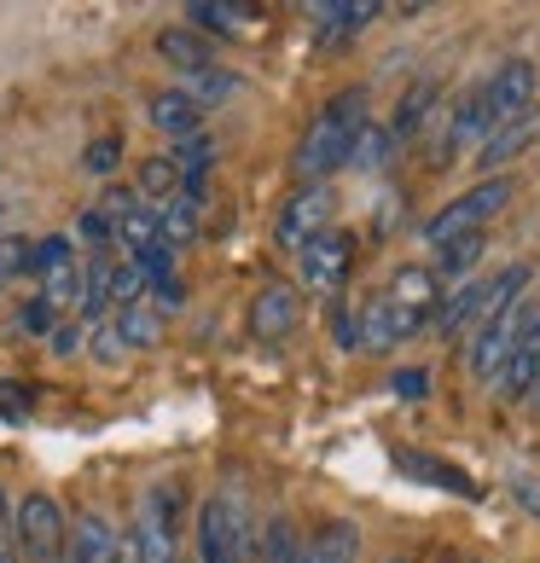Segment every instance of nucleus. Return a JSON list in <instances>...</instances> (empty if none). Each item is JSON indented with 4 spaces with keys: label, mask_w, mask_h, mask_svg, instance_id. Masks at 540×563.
<instances>
[{
    "label": "nucleus",
    "mask_w": 540,
    "mask_h": 563,
    "mask_svg": "<svg viewBox=\"0 0 540 563\" xmlns=\"http://www.w3.org/2000/svg\"><path fill=\"white\" fill-rule=\"evenodd\" d=\"M366 88H338L320 106V117L308 122V134L297 145V163H290V175L302 186H326V175L349 169V152H355V140L366 129Z\"/></svg>",
    "instance_id": "f257e3e1"
},
{
    "label": "nucleus",
    "mask_w": 540,
    "mask_h": 563,
    "mask_svg": "<svg viewBox=\"0 0 540 563\" xmlns=\"http://www.w3.org/2000/svg\"><path fill=\"white\" fill-rule=\"evenodd\" d=\"M198 563H256V517L244 494L221 488L198 506Z\"/></svg>",
    "instance_id": "f03ea898"
},
{
    "label": "nucleus",
    "mask_w": 540,
    "mask_h": 563,
    "mask_svg": "<svg viewBox=\"0 0 540 563\" xmlns=\"http://www.w3.org/2000/svg\"><path fill=\"white\" fill-rule=\"evenodd\" d=\"M517 186L506 175H488V180H476L471 192H460L453 203H442L430 221H425V244L430 250H442V244H460V239H483L488 233V221L511 203Z\"/></svg>",
    "instance_id": "7ed1b4c3"
},
{
    "label": "nucleus",
    "mask_w": 540,
    "mask_h": 563,
    "mask_svg": "<svg viewBox=\"0 0 540 563\" xmlns=\"http://www.w3.org/2000/svg\"><path fill=\"white\" fill-rule=\"evenodd\" d=\"M12 534H18V558H30V563H58L70 552V517L53 494H24L18 499Z\"/></svg>",
    "instance_id": "20e7f679"
},
{
    "label": "nucleus",
    "mask_w": 540,
    "mask_h": 563,
    "mask_svg": "<svg viewBox=\"0 0 540 563\" xmlns=\"http://www.w3.org/2000/svg\"><path fill=\"white\" fill-rule=\"evenodd\" d=\"M529 308H535V297H517L511 308L488 314L483 325L471 331L465 372H471L476 384H494V378H500V366H506V354H511V343H517V331H524V320H529Z\"/></svg>",
    "instance_id": "39448f33"
},
{
    "label": "nucleus",
    "mask_w": 540,
    "mask_h": 563,
    "mask_svg": "<svg viewBox=\"0 0 540 563\" xmlns=\"http://www.w3.org/2000/svg\"><path fill=\"white\" fill-rule=\"evenodd\" d=\"M535 99H540V70L529 65V58H506V65L483 81L488 134H494V129H506V122H517V117H529V111H535Z\"/></svg>",
    "instance_id": "423d86ee"
},
{
    "label": "nucleus",
    "mask_w": 540,
    "mask_h": 563,
    "mask_svg": "<svg viewBox=\"0 0 540 563\" xmlns=\"http://www.w3.org/2000/svg\"><path fill=\"white\" fill-rule=\"evenodd\" d=\"M175 511L180 494L175 483H157L140 499V523H134V563H175Z\"/></svg>",
    "instance_id": "0eeeda50"
},
{
    "label": "nucleus",
    "mask_w": 540,
    "mask_h": 563,
    "mask_svg": "<svg viewBox=\"0 0 540 563\" xmlns=\"http://www.w3.org/2000/svg\"><path fill=\"white\" fill-rule=\"evenodd\" d=\"M349 256H355V239H349V233H338V227L315 233V239L297 250V279H302V290H338L343 274H349Z\"/></svg>",
    "instance_id": "6e6552de"
},
{
    "label": "nucleus",
    "mask_w": 540,
    "mask_h": 563,
    "mask_svg": "<svg viewBox=\"0 0 540 563\" xmlns=\"http://www.w3.org/2000/svg\"><path fill=\"white\" fill-rule=\"evenodd\" d=\"M500 395L506 401H529V395H540V302L529 308V320L524 331H517V343L506 354V366H500Z\"/></svg>",
    "instance_id": "1a4fd4ad"
},
{
    "label": "nucleus",
    "mask_w": 540,
    "mask_h": 563,
    "mask_svg": "<svg viewBox=\"0 0 540 563\" xmlns=\"http://www.w3.org/2000/svg\"><path fill=\"white\" fill-rule=\"evenodd\" d=\"M326 227H331V186H302V192L279 210L274 233H279L285 250H302L315 233H326Z\"/></svg>",
    "instance_id": "9d476101"
},
{
    "label": "nucleus",
    "mask_w": 540,
    "mask_h": 563,
    "mask_svg": "<svg viewBox=\"0 0 540 563\" xmlns=\"http://www.w3.org/2000/svg\"><path fill=\"white\" fill-rule=\"evenodd\" d=\"M425 320H412V314H401L389 297H372V302H361V314H355V331H361V349L366 354H384V349H396L401 338H412Z\"/></svg>",
    "instance_id": "9b49d317"
},
{
    "label": "nucleus",
    "mask_w": 540,
    "mask_h": 563,
    "mask_svg": "<svg viewBox=\"0 0 540 563\" xmlns=\"http://www.w3.org/2000/svg\"><path fill=\"white\" fill-rule=\"evenodd\" d=\"M302 320V302H297V285H262L256 297H251V331L262 343H279L290 338Z\"/></svg>",
    "instance_id": "f8f14e48"
},
{
    "label": "nucleus",
    "mask_w": 540,
    "mask_h": 563,
    "mask_svg": "<svg viewBox=\"0 0 540 563\" xmlns=\"http://www.w3.org/2000/svg\"><path fill=\"white\" fill-rule=\"evenodd\" d=\"M70 563H122V540L106 511H76L70 523Z\"/></svg>",
    "instance_id": "ddd939ff"
},
{
    "label": "nucleus",
    "mask_w": 540,
    "mask_h": 563,
    "mask_svg": "<svg viewBox=\"0 0 540 563\" xmlns=\"http://www.w3.org/2000/svg\"><path fill=\"white\" fill-rule=\"evenodd\" d=\"M389 302H396L401 314H412V320L430 325V314L442 308V279H436L425 262H412V267H401V274L389 279Z\"/></svg>",
    "instance_id": "4468645a"
},
{
    "label": "nucleus",
    "mask_w": 540,
    "mask_h": 563,
    "mask_svg": "<svg viewBox=\"0 0 540 563\" xmlns=\"http://www.w3.org/2000/svg\"><path fill=\"white\" fill-rule=\"evenodd\" d=\"M145 117H152V129H157V134H169L175 145H180V140H192V134H203V111H198L180 88H157L152 99H145Z\"/></svg>",
    "instance_id": "2eb2a0df"
},
{
    "label": "nucleus",
    "mask_w": 540,
    "mask_h": 563,
    "mask_svg": "<svg viewBox=\"0 0 540 563\" xmlns=\"http://www.w3.org/2000/svg\"><path fill=\"white\" fill-rule=\"evenodd\" d=\"M361 558V529L349 517H331L297 547V563H355Z\"/></svg>",
    "instance_id": "dca6fc26"
},
{
    "label": "nucleus",
    "mask_w": 540,
    "mask_h": 563,
    "mask_svg": "<svg viewBox=\"0 0 540 563\" xmlns=\"http://www.w3.org/2000/svg\"><path fill=\"white\" fill-rule=\"evenodd\" d=\"M157 58L169 70H180V76H203V70H216V47L203 41L198 30H186V24H169L157 35Z\"/></svg>",
    "instance_id": "f3484780"
},
{
    "label": "nucleus",
    "mask_w": 540,
    "mask_h": 563,
    "mask_svg": "<svg viewBox=\"0 0 540 563\" xmlns=\"http://www.w3.org/2000/svg\"><path fill=\"white\" fill-rule=\"evenodd\" d=\"M535 140H540V117H535V111H529V117H517V122H506V129H494L483 145H476V169H483V180L500 169V163L524 157Z\"/></svg>",
    "instance_id": "a211bd4d"
},
{
    "label": "nucleus",
    "mask_w": 540,
    "mask_h": 563,
    "mask_svg": "<svg viewBox=\"0 0 540 563\" xmlns=\"http://www.w3.org/2000/svg\"><path fill=\"white\" fill-rule=\"evenodd\" d=\"M378 12H384V7H372V0H361V7H355V0H338V7H315V18H320L315 41H320V47H343V41H349V35H361Z\"/></svg>",
    "instance_id": "6ab92c4d"
},
{
    "label": "nucleus",
    "mask_w": 540,
    "mask_h": 563,
    "mask_svg": "<svg viewBox=\"0 0 540 563\" xmlns=\"http://www.w3.org/2000/svg\"><path fill=\"white\" fill-rule=\"evenodd\" d=\"M186 18H192L186 30H198L203 41H210V35L233 41V35H244V30L256 24V12H251V7H227V0H192V7H186Z\"/></svg>",
    "instance_id": "aec40b11"
},
{
    "label": "nucleus",
    "mask_w": 540,
    "mask_h": 563,
    "mask_svg": "<svg viewBox=\"0 0 540 563\" xmlns=\"http://www.w3.org/2000/svg\"><path fill=\"white\" fill-rule=\"evenodd\" d=\"M192 239H198V198L175 192L169 203H157V244L180 250V244H192Z\"/></svg>",
    "instance_id": "412c9836"
},
{
    "label": "nucleus",
    "mask_w": 540,
    "mask_h": 563,
    "mask_svg": "<svg viewBox=\"0 0 540 563\" xmlns=\"http://www.w3.org/2000/svg\"><path fill=\"white\" fill-rule=\"evenodd\" d=\"M169 157H175L180 192H186V198H203V175H210V163H216V145L203 140V134H192V140H180Z\"/></svg>",
    "instance_id": "4be33fe9"
},
{
    "label": "nucleus",
    "mask_w": 540,
    "mask_h": 563,
    "mask_svg": "<svg viewBox=\"0 0 540 563\" xmlns=\"http://www.w3.org/2000/svg\"><path fill=\"white\" fill-rule=\"evenodd\" d=\"M396 465H401V471H412V476H425V483H436V488H448V494H460V499H483V488H476L465 471L442 465V459H425V453H396Z\"/></svg>",
    "instance_id": "5701e85b"
},
{
    "label": "nucleus",
    "mask_w": 540,
    "mask_h": 563,
    "mask_svg": "<svg viewBox=\"0 0 540 563\" xmlns=\"http://www.w3.org/2000/svg\"><path fill=\"white\" fill-rule=\"evenodd\" d=\"M430 111H436V81L425 76V81H412V93H407L401 106H396V117H389L384 129L396 134V145H401V140H412V134L425 129V122H430Z\"/></svg>",
    "instance_id": "b1692460"
},
{
    "label": "nucleus",
    "mask_w": 540,
    "mask_h": 563,
    "mask_svg": "<svg viewBox=\"0 0 540 563\" xmlns=\"http://www.w3.org/2000/svg\"><path fill=\"white\" fill-rule=\"evenodd\" d=\"M111 262H117V256H106V250H93L88 267H81V308H76L81 320H99V314L111 308Z\"/></svg>",
    "instance_id": "393cba45"
},
{
    "label": "nucleus",
    "mask_w": 540,
    "mask_h": 563,
    "mask_svg": "<svg viewBox=\"0 0 540 563\" xmlns=\"http://www.w3.org/2000/svg\"><path fill=\"white\" fill-rule=\"evenodd\" d=\"M389 157H396V134H389L384 122H366L361 140H355V152H349V169H355V175H378V169H389Z\"/></svg>",
    "instance_id": "a878e982"
},
{
    "label": "nucleus",
    "mask_w": 540,
    "mask_h": 563,
    "mask_svg": "<svg viewBox=\"0 0 540 563\" xmlns=\"http://www.w3.org/2000/svg\"><path fill=\"white\" fill-rule=\"evenodd\" d=\"M134 192H140V203H169L175 192H180V175H175V157L169 152H157V157H145L140 163V180H134Z\"/></svg>",
    "instance_id": "bb28decb"
},
{
    "label": "nucleus",
    "mask_w": 540,
    "mask_h": 563,
    "mask_svg": "<svg viewBox=\"0 0 540 563\" xmlns=\"http://www.w3.org/2000/svg\"><path fill=\"white\" fill-rule=\"evenodd\" d=\"M117 338H122V349H152L157 343V331H163V320H157V308L152 302H134V308H117Z\"/></svg>",
    "instance_id": "cd10ccee"
},
{
    "label": "nucleus",
    "mask_w": 540,
    "mask_h": 563,
    "mask_svg": "<svg viewBox=\"0 0 540 563\" xmlns=\"http://www.w3.org/2000/svg\"><path fill=\"white\" fill-rule=\"evenodd\" d=\"M41 302H47L53 314H70V308H81V262H65L58 274L41 279Z\"/></svg>",
    "instance_id": "c85d7f7f"
},
{
    "label": "nucleus",
    "mask_w": 540,
    "mask_h": 563,
    "mask_svg": "<svg viewBox=\"0 0 540 563\" xmlns=\"http://www.w3.org/2000/svg\"><path fill=\"white\" fill-rule=\"evenodd\" d=\"M111 233H117V244L129 250V256H140V250L157 244V210H152V203H140V210H129Z\"/></svg>",
    "instance_id": "c756f323"
},
{
    "label": "nucleus",
    "mask_w": 540,
    "mask_h": 563,
    "mask_svg": "<svg viewBox=\"0 0 540 563\" xmlns=\"http://www.w3.org/2000/svg\"><path fill=\"white\" fill-rule=\"evenodd\" d=\"M476 262H483V239H460V244H442V250H436L430 274H436V279H465Z\"/></svg>",
    "instance_id": "7c9ffc66"
},
{
    "label": "nucleus",
    "mask_w": 540,
    "mask_h": 563,
    "mask_svg": "<svg viewBox=\"0 0 540 563\" xmlns=\"http://www.w3.org/2000/svg\"><path fill=\"white\" fill-rule=\"evenodd\" d=\"M186 99H192L198 111H210V106H221V99H233L239 93V76H227V70H203V76H186V88H180Z\"/></svg>",
    "instance_id": "2f4dec72"
},
{
    "label": "nucleus",
    "mask_w": 540,
    "mask_h": 563,
    "mask_svg": "<svg viewBox=\"0 0 540 563\" xmlns=\"http://www.w3.org/2000/svg\"><path fill=\"white\" fill-rule=\"evenodd\" d=\"M65 262H76V244H70L65 233H47V239L30 244V262H24V267H30L35 279H47V274H58Z\"/></svg>",
    "instance_id": "473e14b6"
},
{
    "label": "nucleus",
    "mask_w": 540,
    "mask_h": 563,
    "mask_svg": "<svg viewBox=\"0 0 540 563\" xmlns=\"http://www.w3.org/2000/svg\"><path fill=\"white\" fill-rule=\"evenodd\" d=\"M117 163H122V134H99V140H88V152H81V169L93 180H111Z\"/></svg>",
    "instance_id": "72a5a7b5"
},
{
    "label": "nucleus",
    "mask_w": 540,
    "mask_h": 563,
    "mask_svg": "<svg viewBox=\"0 0 540 563\" xmlns=\"http://www.w3.org/2000/svg\"><path fill=\"white\" fill-rule=\"evenodd\" d=\"M134 302H145V279L129 256H117L111 262V308H134Z\"/></svg>",
    "instance_id": "f704fd0d"
},
{
    "label": "nucleus",
    "mask_w": 540,
    "mask_h": 563,
    "mask_svg": "<svg viewBox=\"0 0 540 563\" xmlns=\"http://www.w3.org/2000/svg\"><path fill=\"white\" fill-rule=\"evenodd\" d=\"M24 262H30V239L7 233V239H0V290L12 285V274H24Z\"/></svg>",
    "instance_id": "c9c22d12"
},
{
    "label": "nucleus",
    "mask_w": 540,
    "mask_h": 563,
    "mask_svg": "<svg viewBox=\"0 0 540 563\" xmlns=\"http://www.w3.org/2000/svg\"><path fill=\"white\" fill-rule=\"evenodd\" d=\"M53 325H58V314H53V308L41 302V297H35V302H24V308H18V331H35V338H47Z\"/></svg>",
    "instance_id": "e433bc0d"
},
{
    "label": "nucleus",
    "mask_w": 540,
    "mask_h": 563,
    "mask_svg": "<svg viewBox=\"0 0 540 563\" xmlns=\"http://www.w3.org/2000/svg\"><path fill=\"white\" fill-rule=\"evenodd\" d=\"M389 389H396L401 401H425V389H430V372H425V366H407V372H396V378H389Z\"/></svg>",
    "instance_id": "4c0bfd02"
},
{
    "label": "nucleus",
    "mask_w": 540,
    "mask_h": 563,
    "mask_svg": "<svg viewBox=\"0 0 540 563\" xmlns=\"http://www.w3.org/2000/svg\"><path fill=\"white\" fill-rule=\"evenodd\" d=\"M0 563H18V534H12V499L0 488Z\"/></svg>",
    "instance_id": "58836bf2"
},
{
    "label": "nucleus",
    "mask_w": 540,
    "mask_h": 563,
    "mask_svg": "<svg viewBox=\"0 0 540 563\" xmlns=\"http://www.w3.org/2000/svg\"><path fill=\"white\" fill-rule=\"evenodd\" d=\"M88 349H93V361H117V354H122V338H117V325H93Z\"/></svg>",
    "instance_id": "ea45409f"
},
{
    "label": "nucleus",
    "mask_w": 540,
    "mask_h": 563,
    "mask_svg": "<svg viewBox=\"0 0 540 563\" xmlns=\"http://www.w3.org/2000/svg\"><path fill=\"white\" fill-rule=\"evenodd\" d=\"M81 239H88V244H99V250H106L117 233H111V221L106 216H99V210H88V216H81Z\"/></svg>",
    "instance_id": "a19ab883"
},
{
    "label": "nucleus",
    "mask_w": 540,
    "mask_h": 563,
    "mask_svg": "<svg viewBox=\"0 0 540 563\" xmlns=\"http://www.w3.org/2000/svg\"><path fill=\"white\" fill-rule=\"evenodd\" d=\"M47 343H53V354H76L81 349V325H53Z\"/></svg>",
    "instance_id": "79ce46f5"
},
{
    "label": "nucleus",
    "mask_w": 540,
    "mask_h": 563,
    "mask_svg": "<svg viewBox=\"0 0 540 563\" xmlns=\"http://www.w3.org/2000/svg\"><path fill=\"white\" fill-rule=\"evenodd\" d=\"M384 563H412V558H401V552H396V558H384Z\"/></svg>",
    "instance_id": "37998d69"
},
{
    "label": "nucleus",
    "mask_w": 540,
    "mask_h": 563,
    "mask_svg": "<svg viewBox=\"0 0 540 563\" xmlns=\"http://www.w3.org/2000/svg\"><path fill=\"white\" fill-rule=\"evenodd\" d=\"M58 563H70V552H65V558H58Z\"/></svg>",
    "instance_id": "c03bdc74"
},
{
    "label": "nucleus",
    "mask_w": 540,
    "mask_h": 563,
    "mask_svg": "<svg viewBox=\"0 0 540 563\" xmlns=\"http://www.w3.org/2000/svg\"><path fill=\"white\" fill-rule=\"evenodd\" d=\"M436 563H453V558H436Z\"/></svg>",
    "instance_id": "a18cd8bd"
}]
</instances>
